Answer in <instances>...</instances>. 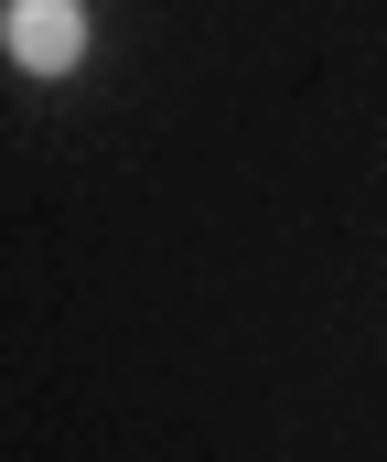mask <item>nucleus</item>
<instances>
[{
    "label": "nucleus",
    "mask_w": 387,
    "mask_h": 462,
    "mask_svg": "<svg viewBox=\"0 0 387 462\" xmlns=\"http://www.w3.org/2000/svg\"><path fill=\"white\" fill-rule=\"evenodd\" d=\"M0 54H11L22 76H76L87 11H76V0H0Z\"/></svg>",
    "instance_id": "f257e3e1"
}]
</instances>
